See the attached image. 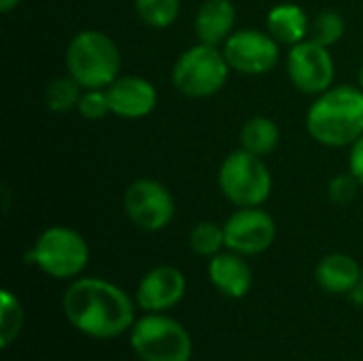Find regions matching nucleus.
<instances>
[{"label":"nucleus","mask_w":363,"mask_h":361,"mask_svg":"<svg viewBox=\"0 0 363 361\" xmlns=\"http://www.w3.org/2000/svg\"><path fill=\"white\" fill-rule=\"evenodd\" d=\"M189 247L200 257H215L225 247L223 226L215 221H200L189 232Z\"/></svg>","instance_id":"21"},{"label":"nucleus","mask_w":363,"mask_h":361,"mask_svg":"<svg viewBox=\"0 0 363 361\" xmlns=\"http://www.w3.org/2000/svg\"><path fill=\"white\" fill-rule=\"evenodd\" d=\"M130 345L140 361H189L194 343L189 332L164 313H149L130 330Z\"/></svg>","instance_id":"6"},{"label":"nucleus","mask_w":363,"mask_h":361,"mask_svg":"<svg viewBox=\"0 0 363 361\" xmlns=\"http://www.w3.org/2000/svg\"><path fill=\"white\" fill-rule=\"evenodd\" d=\"M62 311L74 330L96 340L117 338L136 323L130 296L115 283L96 277L70 283L62 298Z\"/></svg>","instance_id":"1"},{"label":"nucleus","mask_w":363,"mask_h":361,"mask_svg":"<svg viewBox=\"0 0 363 361\" xmlns=\"http://www.w3.org/2000/svg\"><path fill=\"white\" fill-rule=\"evenodd\" d=\"M349 172L359 181L363 187V136L357 138L351 145V153H349Z\"/></svg>","instance_id":"26"},{"label":"nucleus","mask_w":363,"mask_h":361,"mask_svg":"<svg viewBox=\"0 0 363 361\" xmlns=\"http://www.w3.org/2000/svg\"><path fill=\"white\" fill-rule=\"evenodd\" d=\"M230 70L221 47L198 43L177 57L170 79L177 91L187 98H211L225 87Z\"/></svg>","instance_id":"4"},{"label":"nucleus","mask_w":363,"mask_h":361,"mask_svg":"<svg viewBox=\"0 0 363 361\" xmlns=\"http://www.w3.org/2000/svg\"><path fill=\"white\" fill-rule=\"evenodd\" d=\"M134 11L145 26L164 30L179 19L181 0H134Z\"/></svg>","instance_id":"19"},{"label":"nucleus","mask_w":363,"mask_h":361,"mask_svg":"<svg viewBox=\"0 0 363 361\" xmlns=\"http://www.w3.org/2000/svg\"><path fill=\"white\" fill-rule=\"evenodd\" d=\"M28 257L53 279H74L87 268L89 247L77 230L51 226L38 234Z\"/></svg>","instance_id":"7"},{"label":"nucleus","mask_w":363,"mask_h":361,"mask_svg":"<svg viewBox=\"0 0 363 361\" xmlns=\"http://www.w3.org/2000/svg\"><path fill=\"white\" fill-rule=\"evenodd\" d=\"M238 138H240V149L257 157H268L281 143V130L272 117L253 115L240 128Z\"/></svg>","instance_id":"18"},{"label":"nucleus","mask_w":363,"mask_h":361,"mask_svg":"<svg viewBox=\"0 0 363 361\" xmlns=\"http://www.w3.org/2000/svg\"><path fill=\"white\" fill-rule=\"evenodd\" d=\"M208 279L217 291L228 298H245L253 285V272L245 255L234 251H221L211 257Z\"/></svg>","instance_id":"14"},{"label":"nucleus","mask_w":363,"mask_h":361,"mask_svg":"<svg viewBox=\"0 0 363 361\" xmlns=\"http://www.w3.org/2000/svg\"><path fill=\"white\" fill-rule=\"evenodd\" d=\"M66 70L83 89H106L121 77L119 45L106 32L81 30L66 47Z\"/></svg>","instance_id":"3"},{"label":"nucleus","mask_w":363,"mask_h":361,"mask_svg":"<svg viewBox=\"0 0 363 361\" xmlns=\"http://www.w3.org/2000/svg\"><path fill=\"white\" fill-rule=\"evenodd\" d=\"M266 30L287 47H294L308 38L311 34V17L296 2H281L272 6L266 15Z\"/></svg>","instance_id":"17"},{"label":"nucleus","mask_w":363,"mask_h":361,"mask_svg":"<svg viewBox=\"0 0 363 361\" xmlns=\"http://www.w3.org/2000/svg\"><path fill=\"white\" fill-rule=\"evenodd\" d=\"M359 89L363 91V64H362V70H359Z\"/></svg>","instance_id":"28"},{"label":"nucleus","mask_w":363,"mask_h":361,"mask_svg":"<svg viewBox=\"0 0 363 361\" xmlns=\"http://www.w3.org/2000/svg\"><path fill=\"white\" fill-rule=\"evenodd\" d=\"M359 181L351 174V172H345V174H336L330 185H328V198L338 204V206H345V204H351L355 198H357V191H359Z\"/></svg>","instance_id":"25"},{"label":"nucleus","mask_w":363,"mask_h":361,"mask_svg":"<svg viewBox=\"0 0 363 361\" xmlns=\"http://www.w3.org/2000/svg\"><path fill=\"white\" fill-rule=\"evenodd\" d=\"M125 217L143 232H160L174 219V198L170 189L155 179H136L123 194Z\"/></svg>","instance_id":"8"},{"label":"nucleus","mask_w":363,"mask_h":361,"mask_svg":"<svg viewBox=\"0 0 363 361\" xmlns=\"http://www.w3.org/2000/svg\"><path fill=\"white\" fill-rule=\"evenodd\" d=\"M236 6L232 0H204L194 17V32L198 43L223 47V43L234 34Z\"/></svg>","instance_id":"15"},{"label":"nucleus","mask_w":363,"mask_h":361,"mask_svg":"<svg viewBox=\"0 0 363 361\" xmlns=\"http://www.w3.org/2000/svg\"><path fill=\"white\" fill-rule=\"evenodd\" d=\"M19 4H21V0H0V11H2V13H11V11H15Z\"/></svg>","instance_id":"27"},{"label":"nucleus","mask_w":363,"mask_h":361,"mask_svg":"<svg viewBox=\"0 0 363 361\" xmlns=\"http://www.w3.org/2000/svg\"><path fill=\"white\" fill-rule=\"evenodd\" d=\"M0 345L2 349H9L19 332H21V326H23V309L17 300V296H13L11 291H2L0 294Z\"/></svg>","instance_id":"22"},{"label":"nucleus","mask_w":363,"mask_h":361,"mask_svg":"<svg viewBox=\"0 0 363 361\" xmlns=\"http://www.w3.org/2000/svg\"><path fill=\"white\" fill-rule=\"evenodd\" d=\"M77 113L87 121H102L106 115H111L106 89H83Z\"/></svg>","instance_id":"24"},{"label":"nucleus","mask_w":363,"mask_h":361,"mask_svg":"<svg viewBox=\"0 0 363 361\" xmlns=\"http://www.w3.org/2000/svg\"><path fill=\"white\" fill-rule=\"evenodd\" d=\"M362 287H363V272H362Z\"/></svg>","instance_id":"29"},{"label":"nucleus","mask_w":363,"mask_h":361,"mask_svg":"<svg viewBox=\"0 0 363 361\" xmlns=\"http://www.w3.org/2000/svg\"><path fill=\"white\" fill-rule=\"evenodd\" d=\"M345 17L338 11H321L311 19V34L308 38L317 40L323 47H334L345 36Z\"/></svg>","instance_id":"23"},{"label":"nucleus","mask_w":363,"mask_h":361,"mask_svg":"<svg viewBox=\"0 0 363 361\" xmlns=\"http://www.w3.org/2000/svg\"><path fill=\"white\" fill-rule=\"evenodd\" d=\"M187 291L185 274L168 264L151 268L138 285L136 304L147 313H164L177 306Z\"/></svg>","instance_id":"12"},{"label":"nucleus","mask_w":363,"mask_h":361,"mask_svg":"<svg viewBox=\"0 0 363 361\" xmlns=\"http://www.w3.org/2000/svg\"><path fill=\"white\" fill-rule=\"evenodd\" d=\"M232 70L259 77L270 72L281 57V43L268 30H234V34L221 47Z\"/></svg>","instance_id":"9"},{"label":"nucleus","mask_w":363,"mask_h":361,"mask_svg":"<svg viewBox=\"0 0 363 361\" xmlns=\"http://www.w3.org/2000/svg\"><path fill=\"white\" fill-rule=\"evenodd\" d=\"M111 115L121 119H143L157 106V89L145 77L121 74L106 87Z\"/></svg>","instance_id":"13"},{"label":"nucleus","mask_w":363,"mask_h":361,"mask_svg":"<svg viewBox=\"0 0 363 361\" xmlns=\"http://www.w3.org/2000/svg\"><path fill=\"white\" fill-rule=\"evenodd\" d=\"M225 247L245 257L266 253L277 238V223L262 206L236 209L223 223Z\"/></svg>","instance_id":"11"},{"label":"nucleus","mask_w":363,"mask_h":361,"mask_svg":"<svg viewBox=\"0 0 363 361\" xmlns=\"http://www.w3.org/2000/svg\"><path fill=\"white\" fill-rule=\"evenodd\" d=\"M308 136L330 149L351 147L363 136V91L357 85H332L315 96L306 111Z\"/></svg>","instance_id":"2"},{"label":"nucleus","mask_w":363,"mask_h":361,"mask_svg":"<svg viewBox=\"0 0 363 361\" xmlns=\"http://www.w3.org/2000/svg\"><path fill=\"white\" fill-rule=\"evenodd\" d=\"M217 183L228 202L236 209L264 206L272 196V172L264 157L245 149L232 151L219 166Z\"/></svg>","instance_id":"5"},{"label":"nucleus","mask_w":363,"mask_h":361,"mask_svg":"<svg viewBox=\"0 0 363 361\" xmlns=\"http://www.w3.org/2000/svg\"><path fill=\"white\" fill-rule=\"evenodd\" d=\"M83 87L70 77H55L47 89H45V104L51 113H68L77 111V104L81 100Z\"/></svg>","instance_id":"20"},{"label":"nucleus","mask_w":363,"mask_h":361,"mask_svg":"<svg viewBox=\"0 0 363 361\" xmlns=\"http://www.w3.org/2000/svg\"><path fill=\"white\" fill-rule=\"evenodd\" d=\"M287 77L291 85L306 96H319L328 91L336 77V64L330 47H323L313 38L289 47Z\"/></svg>","instance_id":"10"},{"label":"nucleus","mask_w":363,"mask_h":361,"mask_svg":"<svg viewBox=\"0 0 363 361\" xmlns=\"http://www.w3.org/2000/svg\"><path fill=\"white\" fill-rule=\"evenodd\" d=\"M362 272L363 268L355 257L347 253H330L317 264L315 279L328 294H351L362 285Z\"/></svg>","instance_id":"16"}]
</instances>
